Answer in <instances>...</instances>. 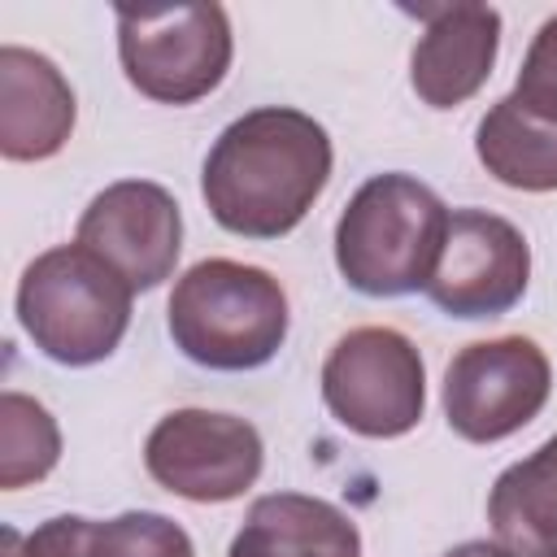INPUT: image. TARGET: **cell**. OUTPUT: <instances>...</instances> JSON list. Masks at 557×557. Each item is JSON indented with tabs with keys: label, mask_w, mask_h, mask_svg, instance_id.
Instances as JSON below:
<instances>
[{
	"label": "cell",
	"mask_w": 557,
	"mask_h": 557,
	"mask_svg": "<svg viewBox=\"0 0 557 557\" xmlns=\"http://www.w3.org/2000/svg\"><path fill=\"white\" fill-rule=\"evenodd\" d=\"M331 135L300 109L261 104L209 148L200 191L213 222L244 239H278L305 222L331 183Z\"/></svg>",
	"instance_id": "1"
},
{
	"label": "cell",
	"mask_w": 557,
	"mask_h": 557,
	"mask_svg": "<svg viewBox=\"0 0 557 557\" xmlns=\"http://www.w3.org/2000/svg\"><path fill=\"white\" fill-rule=\"evenodd\" d=\"M174 348L205 370H257L265 366L292 326L283 283L231 257L196 261L178 274L165 305Z\"/></svg>",
	"instance_id": "2"
},
{
	"label": "cell",
	"mask_w": 557,
	"mask_h": 557,
	"mask_svg": "<svg viewBox=\"0 0 557 557\" xmlns=\"http://www.w3.org/2000/svg\"><path fill=\"white\" fill-rule=\"evenodd\" d=\"M444 231L448 205L426 183L413 174H374L335 222V265L361 296L426 292Z\"/></svg>",
	"instance_id": "3"
},
{
	"label": "cell",
	"mask_w": 557,
	"mask_h": 557,
	"mask_svg": "<svg viewBox=\"0 0 557 557\" xmlns=\"http://www.w3.org/2000/svg\"><path fill=\"white\" fill-rule=\"evenodd\" d=\"M131 283L83 244L39 252L17 283V322L57 366L104 361L131 326Z\"/></svg>",
	"instance_id": "4"
},
{
	"label": "cell",
	"mask_w": 557,
	"mask_h": 557,
	"mask_svg": "<svg viewBox=\"0 0 557 557\" xmlns=\"http://www.w3.org/2000/svg\"><path fill=\"white\" fill-rule=\"evenodd\" d=\"M235 57L222 4L117 9V61L126 83L157 104H196L226 78Z\"/></svg>",
	"instance_id": "5"
},
{
	"label": "cell",
	"mask_w": 557,
	"mask_h": 557,
	"mask_svg": "<svg viewBox=\"0 0 557 557\" xmlns=\"http://www.w3.org/2000/svg\"><path fill=\"white\" fill-rule=\"evenodd\" d=\"M322 400L331 418L366 440H396L422 422L426 366L396 326H357L322 361Z\"/></svg>",
	"instance_id": "6"
},
{
	"label": "cell",
	"mask_w": 557,
	"mask_h": 557,
	"mask_svg": "<svg viewBox=\"0 0 557 557\" xmlns=\"http://www.w3.org/2000/svg\"><path fill=\"white\" fill-rule=\"evenodd\" d=\"M553 392V366L527 335L466 344L444 370V418L470 444H496L522 431Z\"/></svg>",
	"instance_id": "7"
},
{
	"label": "cell",
	"mask_w": 557,
	"mask_h": 557,
	"mask_svg": "<svg viewBox=\"0 0 557 557\" xmlns=\"http://www.w3.org/2000/svg\"><path fill=\"white\" fill-rule=\"evenodd\" d=\"M261 461L265 448L257 426L213 409H174L144 440L152 483L196 505H226L244 496L257 483Z\"/></svg>",
	"instance_id": "8"
},
{
	"label": "cell",
	"mask_w": 557,
	"mask_h": 557,
	"mask_svg": "<svg viewBox=\"0 0 557 557\" xmlns=\"http://www.w3.org/2000/svg\"><path fill=\"white\" fill-rule=\"evenodd\" d=\"M531 283L527 235L487 209H453L426 278V296L448 318H500Z\"/></svg>",
	"instance_id": "9"
},
{
	"label": "cell",
	"mask_w": 557,
	"mask_h": 557,
	"mask_svg": "<svg viewBox=\"0 0 557 557\" xmlns=\"http://www.w3.org/2000/svg\"><path fill=\"white\" fill-rule=\"evenodd\" d=\"M74 244H83L109 270H117L131 283V292H152L174 274L183 252L178 200L148 178L109 183L83 209Z\"/></svg>",
	"instance_id": "10"
},
{
	"label": "cell",
	"mask_w": 557,
	"mask_h": 557,
	"mask_svg": "<svg viewBox=\"0 0 557 557\" xmlns=\"http://www.w3.org/2000/svg\"><path fill=\"white\" fill-rule=\"evenodd\" d=\"M422 35L409 57V83L422 104L457 109L492 74L500 48V13L492 4L422 9Z\"/></svg>",
	"instance_id": "11"
},
{
	"label": "cell",
	"mask_w": 557,
	"mask_h": 557,
	"mask_svg": "<svg viewBox=\"0 0 557 557\" xmlns=\"http://www.w3.org/2000/svg\"><path fill=\"white\" fill-rule=\"evenodd\" d=\"M74 87L30 48H0V152L9 161H48L74 131Z\"/></svg>",
	"instance_id": "12"
},
{
	"label": "cell",
	"mask_w": 557,
	"mask_h": 557,
	"mask_svg": "<svg viewBox=\"0 0 557 557\" xmlns=\"http://www.w3.org/2000/svg\"><path fill=\"white\" fill-rule=\"evenodd\" d=\"M226 557H361V535L331 500L274 492L248 505Z\"/></svg>",
	"instance_id": "13"
},
{
	"label": "cell",
	"mask_w": 557,
	"mask_h": 557,
	"mask_svg": "<svg viewBox=\"0 0 557 557\" xmlns=\"http://www.w3.org/2000/svg\"><path fill=\"white\" fill-rule=\"evenodd\" d=\"M496 544L518 557H557V435L496 474L487 492Z\"/></svg>",
	"instance_id": "14"
},
{
	"label": "cell",
	"mask_w": 557,
	"mask_h": 557,
	"mask_svg": "<svg viewBox=\"0 0 557 557\" xmlns=\"http://www.w3.org/2000/svg\"><path fill=\"white\" fill-rule=\"evenodd\" d=\"M474 152L513 191H557V117L527 109L513 91L479 117Z\"/></svg>",
	"instance_id": "15"
},
{
	"label": "cell",
	"mask_w": 557,
	"mask_h": 557,
	"mask_svg": "<svg viewBox=\"0 0 557 557\" xmlns=\"http://www.w3.org/2000/svg\"><path fill=\"white\" fill-rule=\"evenodd\" d=\"M61 457V431L52 413L26 396V392H4L0 396V487L17 492L26 483H39L52 474Z\"/></svg>",
	"instance_id": "16"
},
{
	"label": "cell",
	"mask_w": 557,
	"mask_h": 557,
	"mask_svg": "<svg viewBox=\"0 0 557 557\" xmlns=\"http://www.w3.org/2000/svg\"><path fill=\"white\" fill-rule=\"evenodd\" d=\"M4 548L13 557H109V531L96 518L57 513L39 522L26 540L17 531H4Z\"/></svg>",
	"instance_id": "17"
},
{
	"label": "cell",
	"mask_w": 557,
	"mask_h": 557,
	"mask_svg": "<svg viewBox=\"0 0 557 557\" xmlns=\"http://www.w3.org/2000/svg\"><path fill=\"white\" fill-rule=\"evenodd\" d=\"M109 531V557H196L191 535L152 509H131L104 522Z\"/></svg>",
	"instance_id": "18"
},
{
	"label": "cell",
	"mask_w": 557,
	"mask_h": 557,
	"mask_svg": "<svg viewBox=\"0 0 557 557\" xmlns=\"http://www.w3.org/2000/svg\"><path fill=\"white\" fill-rule=\"evenodd\" d=\"M513 96L527 109H535L544 117H557V13L535 30V39H531V48L522 57Z\"/></svg>",
	"instance_id": "19"
},
{
	"label": "cell",
	"mask_w": 557,
	"mask_h": 557,
	"mask_svg": "<svg viewBox=\"0 0 557 557\" xmlns=\"http://www.w3.org/2000/svg\"><path fill=\"white\" fill-rule=\"evenodd\" d=\"M444 557H518V553H509L505 544H492V540H466V544L448 548Z\"/></svg>",
	"instance_id": "20"
}]
</instances>
